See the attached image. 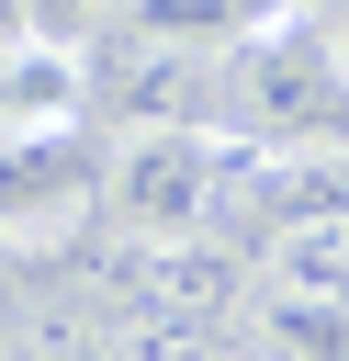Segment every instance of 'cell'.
<instances>
[{
  "mask_svg": "<svg viewBox=\"0 0 349 361\" xmlns=\"http://www.w3.org/2000/svg\"><path fill=\"white\" fill-rule=\"evenodd\" d=\"M101 226V147L79 135V113L0 135V248L11 259H56Z\"/></svg>",
  "mask_w": 349,
  "mask_h": 361,
  "instance_id": "4",
  "label": "cell"
},
{
  "mask_svg": "<svg viewBox=\"0 0 349 361\" xmlns=\"http://www.w3.org/2000/svg\"><path fill=\"white\" fill-rule=\"evenodd\" d=\"M79 102H90V56H79V45H56V34H11V45H0V135L56 124V113H79Z\"/></svg>",
  "mask_w": 349,
  "mask_h": 361,
  "instance_id": "7",
  "label": "cell"
},
{
  "mask_svg": "<svg viewBox=\"0 0 349 361\" xmlns=\"http://www.w3.org/2000/svg\"><path fill=\"white\" fill-rule=\"evenodd\" d=\"M113 23H124V0H34V34H56V45H90Z\"/></svg>",
  "mask_w": 349,
  "mask_h": 361,
  "instance_id": "10",
  "label": "cell"
},
{
  "mask_svg": "<svg viewBox=\"0 0 349 361\" xmlns=\"http://www.w3.org/2000/svg\"><path fill=\"white\" fill-rule=\"evenodd\" d=\"M90 102H113L124 124H225L236 135V45H180V34H90Z\"/></svg>",
  "mask_w": 349,
  "mask_h": 361,
  "instance_id": "3",
  "label": "cell"
},
{
  "mask_svg": "<svg viewBox=\"0 0 349 361\" xmlns=\"http://www.w3.org/2000/svg\"><path fill=\"white\" fill-rule=\"evenodd\" d=\"M11 34H34V0H0V45H11Z\"/></svg>",
  "mask_w": 349,
  "mask_h": 361,
  "instance_id": "11",
  "label": "cell"
},
{
  "mask_svg": "<svg viewBox=\"0 0 349 361\" xmlns=\"http://www.w3.org/2000/svg\"><path fill=\"white\" fill-rule=\"evenodd\" d=\"M259 11H281V0H259Z\"/></svg>",
  "mask_w": 349,
  "mask_h": 361,
  "instance_id": "14",
  "label": "cell"
},
{
  "mask_svg": "<svg viewBox=\"0 0 349 361\" xmlns=\"http://www.w3.org/2000/svg\"><path fill=\"white\" fill-rule=\"evenodd\" d=\"M0 338H11V293H0Z\"/></svg>",
  "mask_w": 349,
  "mask_h": 361,
  "instance_id": "13",
  "label": "cell"
},
{
  "mask_svg": "<svg viewBox=\"0 0 349 361\" xmlns=\"http://www.w3.org/2000/svg\"><path fill=\"white\" fill-rule=\"evenodd\" d=\"M0 361H113V327H90V316H68V305H45V316H11V338H0Z\"/></svg>",
  "mask_w": 349,
  "mask_h": 361,
  "instance_id": "9",
  "label": "cell"
},
{
  "mask_svg": "<svg viewBox=\"0 0 349 361\" xmlns=\"http://www.w3.org/2000/svg\"><path fill=\"white\" fill-rule=\"evenodd\" d=\"M225 124H113L101 147V226L113 237H214L225 180H236Z\"/></svg>",
  "mask_w": 349,
  "mask_h": 361,
  "instance_id": "2",
  "label": "cell"
},
{
  "mask_svg": "<svg viewBox=\"0 0 349 361\" xmlns=\"http://www.w3.org/2000/svg\"><path fill=\"white\" fill-rule=\"evenodd\" d=\"M259 327L270 338H315L349 361V203L304 192L270 237H259Z\"/></svg>",
  "mask_w": 349,
  "mask_h": 361,
  "instance_id": "5",
  "label": "cell"
},
{
  "mask_svg": "<svg viewBox=\"0 0 349 361\" xmlns=\"http://www.w3.org/2000/svg\"><path fill=\"white\" fill-rule=\"evenodd\" d=\"M113 361H236L225 327H191V316H113Z\"/></svg>",
  "mask_w": 349,
  "mask_h": 361,
  "instance_id": "8",
  "label": "cell"
},
{
  "mask_svg": "<svg viewBox=\"0 0 349 361\" xmlns=\"http://www.w3.org/2000/svg\"><path fill=\"white\" fill-rule=\"evenodd\" d=\"M236 135L281 158H338L349 147V34L315 0H281L270 23L236 34Z\"/></svg>",
  "mask_w": 349,
  "mask_h": 361,
  "instance_id": "1",
  "label": "cell"
},
{
  "mask_svg": "<svg viewBox=\"0 0 349 361\" xmlns=\"http://www.w3.org/2000/svg\"><path fill=\"white\" fill-rule=\"evenodd\" d=\"M315 11H326V23H338V34H349V0H315Z\"/></svg>",
  "mask_w": 349,
  "mask_h": 361,
  "instance_id": "12",
  "label": "cell"
},
{
  "mask_svg": "<svg viewBox=\"0 0 349 361\" xmlns=\"http://www.w3.org/2000/svg\"><path fill=\"white\" fill-rule=\"evenodd\" d=\"M101 282H113V316H191V327H225L236 293H248V259H236L225 237H113Z\"/></svg>",
  "mask_w": 349,
  "mask_h": 361,
  "instance_id": "6",
  "label": "cell"
}]
</instances>
